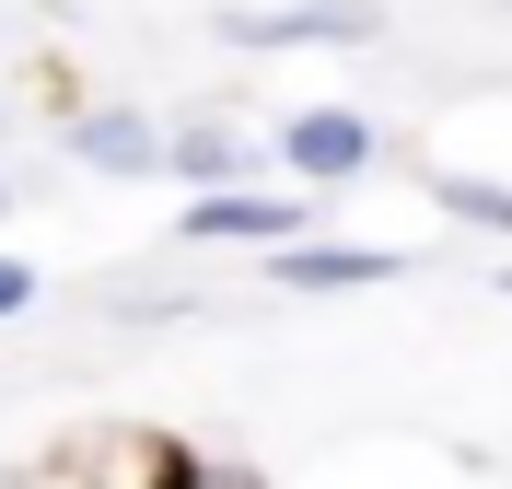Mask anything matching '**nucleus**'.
<instances>
[{
  "mask_svg": "<svg viewBox=\"0 0 512 489\" xmlns=\"http://www.w3.org/2000/svg\"><path fill=\"white\" fill-rule=\"evenodd\" d=\"M175 489H256V478H222V466H187Z\"/></svg>",
  "mask_w": 512,
  "mask_h": 489,
  "instance_id": "9",
  "label": "nucleus"
},
{
  "mask_svg": "<svg viewBox=\"0 0 512 489\" xmlns=\"http://www.w3.org/2000/svg\"><path fill=\"white\" fill-rule=\"evenodd\" d=\"M501 292H512V268H501Z\"/></svg>",
  "mask_w": 512,
  "mask_h": 489,
  "instance_id": "10",
  "label": "nucleus"
},
{
  "mask_svg": "<svg viewBox=\"0 0 512 489\" xmlns=\"http://www.w3.org/2000/svg\"><path fill=\"white\" fill-rule=\"evenodd\" d=\"M187 233L198 245H291L303 210H291V198H256V187H198L187 198Z\"/></svg>",
  "mask_w": 512,
  "mask_h": 489,
  "instance_id": "3",
  "label": "nucleus"
},
{
  "mask_svg": "<svg viewBox=\"0 0 512 489\" xmlns=\"http://www.w3.org/2000/svg\"><path fill=\"white\" fill-rule=\"evenodd\" d=\"M280 163H291V175H315V187H338V175L373 163V129L338 117V105H315V117H291V129H280Z\"/></svg>",
  "mask_w": 512,
  "mask_h": 489,
  "instance_id": "4",
  "label": "nucleus"
},
{
  "mask_svg": "<svg viewBox=\"0 0 512 489\" xmlns=\"http://www.w3.org/2000/svg\"><path fill=\"white\" fill-rule=\"evenodd\" d=\"M268 280L280 292H384V280H408V257H384V245H303L291 233Z\"/></svg>",
  "mask_w": 512,
  "mask_h": 489,
  "instance_id": "2",
  "label": "nucleus"
},
{
  "mask_svg": "<svg viewBox=\"0 0 512 489\" xmlns=\"http://www.w3.org/2000/svg\"><path fill=\"white\" fill-rule=\"evenodd\" d=\"M431 198L454 222H478V233H512V187H489V175H431Z\"/></svg>",
  "mask_w": 512,
  "mask_h": 489,
  "instance_id": "7",
  "label": "nucleus"
},
{
  "mask_svg": "<svg viewBox=\"0 0 512 489\" xmlns=\"http://www.w3.org/2000/svg\"><path fill=\"white\" fill-rule=\"evenodd\" d=\"M233 47H361V35H384L373 0H291V12H222Z\"/></svg>",
  "mask_w": 512,
  "mask_h": 489,
  "instance_id": "1",
  "label": "nucleus"
},
{
  "mask_svg": "<svg viewBox=\"0 0 512 489\" xmlns=\"http://www.w3.org/2000/svg\"><path fill=\"white\" fill-rule=\"evenodd\" d=\"M70 152L94 163V175H152V163H163V129L140 117V105H94V117L70 129Z\"/></svg>",
  "mask_w": 512,
  "mask_h": 489,
  "instance_id": "5",
  "label": "nucleus"
},
{
  "mask_svg": "<svg viewBox=\"0 0 512 489\" xmlns=\"http://www.w3.org/2000/svg\"><path fill=\"white\" fill-rule=\"evenodd\" d=\"M24 303H35V268H12V257H0V315H24Z\"/></svg>",
  "mask_w": 512,
  "mask_h": 489,
  "instance_id": "8",
  "label": "nucleus"
},
{
  "mask_svg": "<svg viewBox=\"0 0 512 489\" xmlns=\"http://www.w3.org/2000/svg\"><path fill=\"white\" fill-rule=\"evenodd\" d=\"M163 163H175V175H198V187H233V175H256L245 129H222V117H198V129H175V140H163Z\"/></svg>",
  "mask_w": 512,
  "mask_h": 489,
  "instance_id": "6",
  "label": "nucleus"
}]
</instances>
